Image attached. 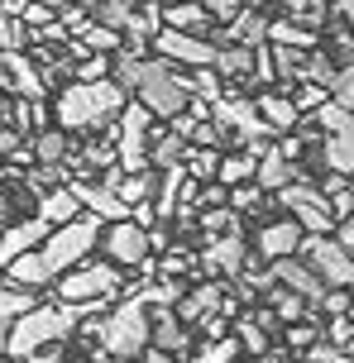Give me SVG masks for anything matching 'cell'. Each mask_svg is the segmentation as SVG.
I'll return each instance as SVG.
<instances>
[{"instance_id":"45","label":"cell","mask_w":354,"mask_h":363,"mask_svg":"<svg viewBox=\"0 0 354 363\" xmlns=\"http://www.w3.org/2000/svg\"><path fill=\"white\" fill-rule=\"evenodd\" d=\"M302 148H306V139H297V134H292V139H282V144H278V153L287 158V163H297V158H302Z\"/></svg>"},{"instance_id":"44","label":"cell","mask_w":354,"mask_h":363,"mask_svg":"<svg viewBox=\"0 0 354 363\" xmlns=\"http://www.w3.org/2000/svg\"><path fill=\"white\" fill-rule=\"evenodd\" d=\"M331 235H336V244H340V249H350V254H354V216L336 220V230H331Z\"/></svg>"},{"instance_id":"39","label":"cell","mask_w":354,"mask_h":363,"mask_svg":"<svg viewBox=\"0 0 354 363\" xmlns=\"http://www.w3.org/2000/svg\"><path fill=\"white\" fill-rule=\"evenodd\" d=\"M331 91H336V101L345 110H354V62H345V67L336 72V86H331Z\"/></svg>"},{"instance_id":"16","label":"cell","mask_w":354,"mask_h":363,"mask_svg":"<svg viewBox=\"0 0 354 363\" xmlns=\"http://www.w3.org/2000/svg\"><path fill=\"white\" fill-rule=\"evenodd\" d=\"M158 19L163 29H182V34H201L211 29V15L201 10V0H172V5H158Z\"/></svg>"},{"instance_id":"34","label":"cell","mask_w":354,"mask_h":363,"mask_svg":"<svg viewBox=\"0 0 354 363\" xmlns=\"http://www.w3.org/2000/svg\"><path fill=\"white\" fill-rule=\"evenodd\" d=\"M29 306H34V291L10 287V282L0 277V320H15V315H24Z\"/></svg>"},{"instance_id":"30","label":"cell","mask_w":354,"mask_h":363,"mask_svg":"<svg viewBox=\"0 0 354 363\" xmlns=\"http://www.w3.org/2000/svg\"><path fill=\"white\" fill-rule=\"evenodd\" d=\"M182 153H187V139L182 134H163L158 129V144H149V163H158V167H172V163H182Z\"/></svg>"},{"instance_id":"29","label":"cell","mask_w":354,"mask_h":363,"mask_svg":"<svg viewBox=\"0 0 354 363\" xmlns=\"http://www.w3.org/2000/svg\"><path fill=\"white\" fill-rule=\"evenodd\" d=\"M235 359H240V340L235 335H221V340H206L187 363H235Z\"/></svg>"},{"instance_id":"42","label":"cell","mask_w":354,"mask_h":363,"mask_svg":"<svg viewBox=\"0 0 354 363\" xmlns=\"http://www.w3.org/2000/svg\"><path fill=\"white\" fill-rule=\"evenodd\" d=\"M326 330H331V345H336V349L354 345V320H350V315H331V325H326Z\"/></svg>"},{"instance_id":"14","label":"cell","mask_w":354,"mask_h":363,"mask_svg":"<svg viewBox=\"0 0 354 363\" xmlns=\"http://www.w3.org/2000/svg\"><path fill=\"white\" fill-rule=\"evenodd\" d=\"M254 110H259V120L273 134H292L302 125V110L292 106V96H278V91H259L254 96Z\"/></svg>"},{"instance_id":"37","label":"cell","mask_w":354,"mask_h":363,"mask_svg":"<svg viewBox=\"0 0 354 363\" xmlns=\"http://www.w3.org/2000/svg\"><path fill=\"white\" fill-rule=\"evenodd\" d=\"M57 24H62V29L77 38L87 24H92V10H87V5H67V10H57Z\"/></svg>"},{"instance_id":"32","label":"cell","mask_w":354,"mask_h":363,"mask_svg":"<svg viewBox=\"0 0 354 363\" xmlns=\"http://www.w3.org/2000/svg\"><path fill=\"white\" fill-rule=\"evenodd\" d=\"M240 230V216L230 206H211L201 216V239H221V235H235Z\"/></svg>"},{"instance_id":"36","label":"cell","mask_w":354,"mask_h":363,"mask_svg":"<svg viewBox=\"0 0 354 363\" xmlns=\"http://www.w3.org/2000/svg\"><path fill=\"white\" fill-rule=\"evenodd\" d=\"M19 24H29V29H43L48 19H53V5L48 0H19Z\"/></svg>"},{"instance_id":"27","label":"cell","mask_w":354,"mask_h":363,"mask_svg":"<svg viewBox=\"0 0 354 363\" xmlns=\"http://www.w3.org/2000/svg\"><path fill=\"white\" fill-rule=\"evenodd\" d=\"M77 38L87 43V53H120V48H125V34L111 29V24H101V19H92Z\"/></svg>"},{"instance_id":"8","label":"cell","mask_w":354,"mask_h":363,"mask_svg":"<svg viewBox=\"0 0 354 363\" xmlns=\"http://www.w3.org/2000/svg\"><path fill=\"white\" fill-rule=\"evenodd\" d=\"M101 249H106L111 263L134 268L139 258L149 254V230H139L134 220H111V225H101Z\"/></svg>"},{"instance_id":"17","label":"cell","mask_w":354,"mask_h":363,"mask_svg":"<svg viewBox=\"0 0 354 363\" xmlns=\"http://www.w3.org/2000/svg\"><path fill=\"white\" fill-rule=\"evenodd\" d=\"M38 216L48 220V225H67V220H77L82 216V201L72 196V186L62 182V186H48V191H38Z\"/></svg>"},{"instance_id":"21","label":"cell","mask_w":354,"mask_h":363,"mask_svg":"<svg viewBox=\"0 0 354 363\" xmlns=\"http://www.w3.org/2000/svg\"><path fill=\"white\" fill-rule=\"evenodd\" d=\"M321 163L326 172H354V125L336 129V134H326V144H321Z\"/></svg>"},{"instance_id":"22","label":"cell","mask_w":354,"mask_h":363,"mask_svg":"<svg viewBox=\"0 0 354 363\" xmlns=\"http://www.w3.org/2000/svg\"><path fill=\"white\" fill-rule=\"evenodd\" d=\"M292 172H297V163H287L278 148H268V153H259L254 182H259L263 191H278V186H287V182H292Z\"/></svg>"},{"instance_id":"9","label":"cell","mask_w":354,"mask_h":363,"mask_svg":"<svg viewBox=\"0 0 354 363\" xmlns=\"http://www.w3.org/2000/svg\"><path fill=\"white\" fill-rule=\"evenodd\" d=\"M268 272H273V282H282L287 291H297V296H306V301H321V291H326V282L316 277V268H311L306 258H297V254L273 258Z\"/></svg>"},{"instance_id":"52","label":"cell","mask_w":354,"mask_h":363,"mask_svg":"<svg viewBox=\"0 0 354 363\" xmlns=\"http://www.w3.org/2000/svg\"><path fill=\"white\" fill-rule=\"evenodd\" d=\"M5 211H10V201H5V196H0V220H5Z\"/></svg>"},{"instance_id":"7","label":"cell","mask_w":354,"mask_h":363,"mask_svg":"<svg viewBox=\"0 0 354 363\" xmlns=\"http://www.w3.org/2000/svg\"><path fill=\"white\" fill-rule=\"evenodd\" d=\"M149 48L172 67H216V53H221V43H211L201 34H182V29H158L149 38Z\"/></svg>"},{"instance_id":"1","label":"cell","mask_w":354,"mask_h":363,"mask_svg":"<svg viewBox=\"0 0 354 363\" xmlns=\"http://www.w3.org/2000/svg\"><path fill=\"white\" fill-rule=\"evenodd\" d=\"M125 101H130V91L120 86V82H111V77H101V82H72L53 106L57 129L67 134V129H92L101 120H115L125 110Z\"/></svg>"},{"instance_id":"50","label":"cell","mask_w":354,"mask_h":363,"mask_svg":"<svg viewBox=\"0 0 354 363\" xmlns=\"http://www.w3.org/2000/svg\"><path fill=\"white\" fill-rule=\"evenodd\" d=\"M48 5H53V15H57V10H67V5H77V0H48Z\"/></svg>"},{"instance_id":"40","label":"cell","mask_w":354,"mask_h":363,"mask_svg":"<svg viewBox=\"0 0 354 363\" xmlns=\"http://www.w3.org/2000/svg\"><path fill=\"white\" fill-rule=\"evenodd\" d=\"M201 10L211 15V24H230L244 5H240V0H201Z\"/></svg>"},{"instance_id":"2","label":"cell","mask_w":354,"mask_h":363,"mask_svg":"<svg viewBox=\"0 0 354 363\" xmlns=\"http://www.w3.org/2000/svg\"><path fill=\"white\" fill-rule=\"evenodd\" d=\"M149 335H153V320H149V306L139 301H125V306H111L101 315V349L111 354L115 363H134L144 349H149Z\"/></svg>"},{"instance_id":"10","label":"cell","mask_w":354,"mask_h":363,"mask_svg":"<svg viewBox=\"0 0 354 363\" xmlns=\"http://www.w3.org/2000/svg\"><path fill=\"white\" fill-rule=\"evenodd\" d=\"M244 239H240V230L235 235H221V239H206V254L197 258L206 272H216V277H240V268H244Z\"/></svg>"},{"instance_id":"19","label":"cell","mask_w":354,"mask_h":363,"mask_svg":"<svg viewBox=\"0 0 354 363\" xmlns=\"http://www.w3.org/2000/svg\"><path fill=\"white\" fill-rule=\"evenodd\" d=\"M0 67L10 72V86L24 91V101H43V72H38L29 57H19V48L15 53H0Z\"/></svg>"},{"instance_id":"54","label":"cell","mask_w":354,"mask_h":363,"mask_svg":"<svg viewBox=\"0 0 354 363\" xmlns=\"http://www.w3.org/2000/svg\"><path fill=\"white\" fill-rule=\"evenodd\" d=\"M350 320H354V306H350Z\"/></svg>"},{"instance_id":"24","label":"cell","mask_w":354,"mask_h":363,"mask_svg":"<svg viewBox=\"0 0 354 363\" xmlns=\"http://www.w3.org/2000/svg\"><path fill=\"white\" fill-rule=\"evenodd\" d=\"M182 167H187V177L197 182H216V167H221V148H197V144H187L182 153Z\"/></svg>"},{"instance_id":"53","label":"cell","mask_w":354,"mask_h":363,"mask_svg":"<svg viewBox=\"0 0 354 363\" xmlns=\"http://www.w3.org/2000/svg\"><path fill=\"white\" fill-rule=\"evenodd\" d=\"M72 363H96V359H72Z\"/></svg>"},{"instance_id":"51","label":"cell","mask_w":354,"mask_h":363,"mask_svg":"<svg viewBox=\"0 0 354 363\" xmlns=\"http://www.w3.org/2000/svg\"><path fill=\"white\" fill-rule=\"evenodd\" d=\"M263 363H287V359H278V354H273V349H268V354H263Z\"/></svg>"},{"instance_id":"6","label":"cell","mask_w":354,"mask_h":363,"mask_svg":"<svg viewBox=\"0 0 354 363\" xmlns=\"http://www.w3.org/2000/svg\"><path fill=\"white\" fill-rule=\"evenodd\" d=\"M297 254L316 268V277L326 282V287H350L354 291V254H350V249H340L331 235H302Z\"/></svg>"},{"instance_id":"23","label":"cell","mask_w":354,"mask_h":363,"mask_svg":"<svg viewBox=\"0 0 354 363\" xmlns=\"http://www.w3.org/2000/svg\"><path fill=\"white\" fill-rule=\"evenodd\" d=\"M268 306L278 311V320H316V301H306V296H297V291H287V287H268Z\"/></svg>"},{"instance_id":"47","label":"cell","mask_w":354,"mask_h":363,"mask_svg":"<svg viewBox=\"0 0 354 363\" xmlns=\"http://www.w3.org/2000/svg\"><path fill=\"white\" fill-rule=\"evenodd\" d=\"M139 359H144V363H177V359L168 354V349H158V345H149L144 354H139Z\"/></svg>"},{"instance_id":"33","label":"cell","mask_w":354,"mask_h":363,"mask_svg":"<svg viewBox=\"0 0 354 363\" xmlns=\"http://www.w3.org/2000/svg\"><path fill=\"white\" fill-rule=\"evenodd\" d=\"M34 158L38 163H62V158H67V134H62V129H38Z\"/></svg>"},{"instance_id":"15","label":"cell","mask_w":354,"mask_h":363,"mask_svg":"<svg viewBox=\"0 0 354 363\" xmlns=\"http://www.w3.org/2000/svg\"><path fill=\"white\" fill-rule=\"evenodd\" d=\"M0 277H5L10 287H24V291H38V287H48V282H53V272H48V263H43V254H38V249L10 258V263L0 268Z\"/></svg>"},{"instance_id":"55","label":"cell","mask_w":354,"mask_h":363,"mask_svg":"<svg viewBox=\"0 0 354 363\" xmlns=\"http://www.w3.org/2000/svg\"><path fill=\"white\" fill-rule=\"evenodd\" d=\"M24 363H29V359H24Z\"/></svg>"},{"instance_id":"31","label":"cell","mask_w":354,"mask_h":363,"mask_svg":"<svg viewBox=\"0 0 354 363\" xmlns=\"http://www.w3.org/2000/svg\"><path fill=\"white\" fill-rule=\"evenodd\" d=\"M263 201H268V191H263L259 182H240V186H230V196H225V206H230L235 216H249V211H259Z\"/></svg>"},{"instance_id":"5","label":"cell","mask_w":354,"mask_h":363,"mask_svg":"<svg viewBox=\"0 0 354 363\" xmlns=\"http://www.w3.org/2000/svg\"><path fill=\"white\" fill-rule=\"evenodd\" d=\"M278 201L292 211V220L302 225V235H331V230H336L331 196L316 191L311 182H287V186H278Z\"/></svg>"},{"instance_id":"56","label":"cell","mask_w":354,"mask_h":363,"mask_svg":"<svg viewBox=\"0 0 354 363\" xmlns=\"http://www.w3.org/2000/svg\"><path fill=\"white\" fill-rule=\"evenodd\" d=\"M350 349H354V345H350Z\"/></svg>"},{"instance_id":"26","label":"cell","mask_w":354,"mask_h":363,"mask_svg":"<svg viewBox=\"0 0 354 363\" xmlns=\"http://www.w3.org/2000/svg\"><path fill=\"white\" fill-rule=\"evenodd\" d=\"M254 167H259V158L244 148V153H221V167H216V182H225V186H240V182H254Z\"/></svg>"},{"instance_id":"41","label":"cell","mask_w":354,"mask_h":363,"mask_svg":"<svg viewBox=\"0 0 354 363\" xmlns=\"http://www.w3.org/2000/svg\"><path fill=\"white\" fill-rule=\"evenodd\" d=\"M316 345V325L311 320H292L287 325V349H311Z\"/></svg>"},{"instance_id":"46","label":"cell","mask_w":354,"mask_h":363,"mask_svg":"<svg viewBox=\"0 0 354 363\" xmlns=\"http://www.w3.org/2000/svg\"><path fill=\"white\" fill-rule=\"evenodd\" d=\"M336 15H340V24L354 34V0H336Z\"/></svg>"},{"instance_id":"13","label":"cell","mask_w":354,"mask_h":363,"mask_svg":"<svg viewBox=\"0 0 354 363\" xmlns=\"http://www.w3.org/2000/svg\"><path fill=\"white\" fill-rule=\"evenodd\" d=\"M153 335H149V345H158V349H168L172 359H187V349H192V330L172 315L168 306H153Z\"/></svg>"},{"instance_id":"49","label":"cell","mask_w":354,"mask_h":363,"mask_svg":"<svg viewBox=\"0 0 354 363\" xmlns=\"http://www.w3.org/2000/svg\"><path fill=\"white\" fill-rule=\"evenodd\" d=\"M5 340H10V320H0V359H5Z\"/></svg>"},{"instance_id":"35","label":"cell","mask_w":354,"mask_h":363,"mask_svg":"<svg viewBox=\"0 0 354 363\" xmlns=\"http://www.w3.org/2000/svg\"><path fill=\"white\" fill-rule=\"evenodd\" d=\"M287 96H292V106H297L302 115H311V110H316L331 91L321 86V82H292V86H287Z\"/></svg>"},{"instance_id":"18","label":"cell","mask_w":354,"mask_h":363,"mask_svg":"<svg viewBox=\"0 0 354 363\" xmlns=\"http://www.w3.org/2000/svg\"><path fill=\"white\" fill-rule=\"evenodd\" d=\"M221 296H225L221 282H201L197 291H187V296H177V301H172V306H177L172 315H177L182 325H197L206 311H216V306H221Z\"/></svg>"},{"instance_id":"38","label":"cell","mask_w":354,"mask_h":363,"mask_svg":"<svg viewBox=\"0 0 354 363\" xmlns=\"http://www.w3.org/2000/svg\"><path fill=\"white\" fill-rule=\"evenodd\" d=\"M101 77H111V53H92L77 67V82H101Z\"/></svg>"},{"instance_id":"43","label":"cell","mask_w":354,"mask_h":363,"mask_svg":"<svg viewBox=\"0 0 354 363\" xmlns=\"http://www.w3.org/2000/svg\"><path fill=\"white\" fill-rule=\"evenodd\" d=\"M168 249H172V235L163 230V220L149 225V254H168Z\"/></svg>"},{"instance_id":"3","label":"cell","mask_w":354,"mask_h":363,"mask_svg":"<svg viewBox=\"0 0 354 363\" xmlns=\"http://www.w3.org/2000/svg\"><path fill=\"white\" fill-rule=\"evenodd\" d=\"M101 225L106 220H96V216H82L77 220H67V225H57V230H48V239L38 244V254H43V263H48V272H67V268H77L82 258H92V249L101 244Z\"/></svg>"},{"instance_id":"12","label":"cell","mask_w":354,"mask_h":363,"mask_svg":"<svg viewBox=\"0 0 354 363\" xmlns=\"http://www.w3.org/2000/svg\"><path fill=\"white\" fill-rule=\"evenodd\" d=\"M302 249V225L297 220H273V225H263L259 235H254V254L259 258H287Z\"/></svg>"},{"instance_id":"4","label":"cell","mask_w":354,"mask_h":363,"mask_svg":"<svg viewBox=\"0 0 354 363\" xmlns=\"http://www.w3.org/2000/svg\"><path fill=\"white\" fill-rule=\"evenodd\" d=\"M57 301H96V296H120L125 291V272L111 258H82L77 268L57 272Z\"/></svg>"},{"instance_id":"28","label":"cell","mask_w":354,"mask_h":363,"mask_svg":"<svg viewBox=\"0 0 354 363\" xmlns=\"http://www.w3.org/2000/svg\"><path fill=\"white\" fill-rule=\"evenodd\" d=\"M235 340H240V349H249L254 359H263L268 354V330L263 325H254V315H235Z\"/></svg>"},{"instance_id":"20","label":"cell","mask_w":354,"mask_h":363,"mask_svg":"<svg viewBox=\"0 0 354 363\" xmlns=\"http://www.w3.org/2000/svg\"><path fill=\"white\" fill-rule=\"evenodd\" d=\"M268 43H282V48H297V53H311V48H321V34L316 29H306V24H297V19H268Z\"/></svg>"},{"instance_id":"48","label":"cell","mask_w":354,"mask_h":363,"mask_svg":"<svg viewBox=\"0 0 354 363\" xmlns=\"http://www.w3.org/2000/svg\"><path fill=\"white\" fill-rule=\"evenodd\" d=\"M15 148H19V134H15V129H0V158L15 153Z\"/></svg>"},{"instance_id":"11","label":"cell","mask_w":354,"mask_h":363,"mask_svg":"<svg viewBox=\"0 0 354 363\" xmlns=\"http://www.w3.org/2000/svg\"><path fill=\"white\" fill-rule=\"evenodd\" d=\"M48 230H53V225H48L43 216H29V220H19V225H5V235H0V268H5L10 258L38 249V244L48 239Z\"/></svg>"},{"instance_id":"25","label":"cell","mask_w":354,"mask_h":363,"mask_svg":"<svg viewBox=\"0 0 354 363\" xmlns=\"http://www.w3.org/2000/svg\"><path fill=\"white\" fill-rule=\"evenodd\" d=\"M153 191H158V182H153L149 167L144 172H125V177L115 182V196L125 201V206H144V201H153Z\"/></svg>"}]
</instances>
